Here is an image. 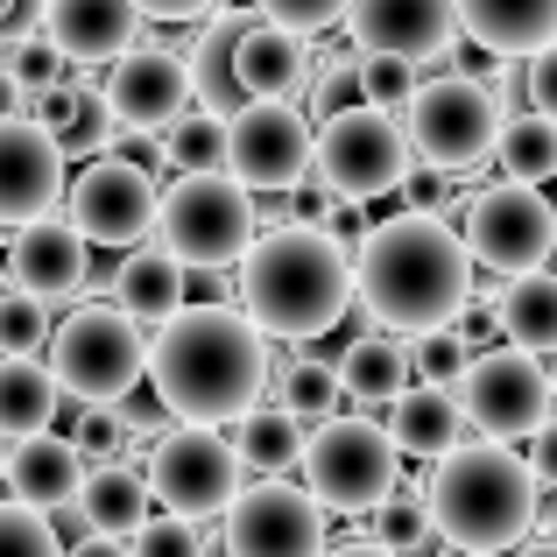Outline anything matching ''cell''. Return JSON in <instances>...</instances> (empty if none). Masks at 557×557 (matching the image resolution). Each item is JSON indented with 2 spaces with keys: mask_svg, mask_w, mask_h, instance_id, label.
<instances>
[{
  "mask_svg": "<svg viewBox=\"0 0 557 557\" xmlns=\"http://www.w3.org/2000/svg\"><path fill=\"white\" fill-rule=\"evenodd\" d=\"M466 297H473V261L451 219L395 212L374 219L368 240L354 247V311L368 318V332L431 339V332H451Z\"/></svg>",
  "mask_w": 557,
  "mask_h": 557,
  "instance_id": "6da1fadb",
  "label": "cell"
},
{
  "mask_svg": "<svg viewBox=\"0 0 557 557\" xmlns=\"http://www.w3.org/2000/svg\"><path fill=\"white\" fill-rule=\"evenodd\" d=\"M149 388L177 423L226 431L269 388V339L233 304H184L149 332Z\"/></svg>",
  "mask_w": 557,
  "mask_h": 557,
  "instance_id": "7a4b0ae2",
  "label": "cell"
},
{
  "mask_svg": "<svg viewBox=\"0 0 557 557\" xmlns=\"http://www.w3.org/2000/svg\"><path fill=\"white\" fill-rule=\"evenodd\" d=\"M233 311L261 332V339H325L346 311H354V255L311 219L289 226H261L255 247L233 269Z\"/></svg>",
  "mask_w": 557,
  "mask_h": 557,
  "instance_id": "3957f363",
  "label": "cell"
},
{
  "mask_svg": "<svg viewBox=\"0 0 557 557\" xmlns=\"http://www.w3.org/2000/svg\"><path fill=\"white\" fill-rule=\"evenodd\" d=\"M423 508H431V530L445 550L502 557L536 536V473L522 451L466 437L423 473Z\"/></svg>",
  "mask_w": 557,
  "mask_h": 557,
  "instance_id": "277c9868",
  "label": "cell"
},
{
  "mask_svg": "<svg viewBox=\"0 0 557 557\" xmlns=\"http://www.w3.org/2000/svg\"><path fill=\"white\" fill-rule=\"evenodd\" d=\"M42 368H50L64 403L107 409L149 381V332L127 311H113V304H71L57 318L50 346H42Z\"/></svg>",
  "mask_w": 557,
  "mask_h": 557,
  "instance_id": "5b68a950",
  "label": "cell"
},
{
  "mask_svg": "<svg viewBox=\"0 0 557 557\" xmlns=\"http://www.w3.org/2000/svg\"><path fill=\"white\" fill-rule=\"evenodd\" d=\"M255 190L233 184L226 170L212 177H177L156 198V247L177 261L184 275H226L255 247Z\"/></svg>",
  "mask_w": 557,
  "mask_h": 557,
  "instance_id": "8992f818",
  "label": "cell"
},
{
  "mask_svg": "<svg viewBox=\"0 0 557 557\" xmlns=\"http://www.w3.org/2000/svg\"><path fill=\"white\" fill-rule=\"evenodd\" d=\"M508 113L494 107V92L473 78V71H445V78H423L417 99L403 107V141L409 163L437 170V177H459V170L487 163L494 135H502Z\"/></svg>",
  "mask_w": 557,
  "mask_h": 557,
  "instance_id": "52a82bcc",
  "label": "cell"
},
{
  "mask_svg": "<svg viewBox=\"0 0 557 557\" xmlns=\"http://www.w3.org/2000/svg\"><path fill=\"white\" fill-rule=\"evenodd\" d=\"M451 233H459L473 275L516 283V275L550 269V255H557V205L544 198V190H530V184H487V190L466 198V212L451 219Z\"/></svg>",
  "mask_w": 557,
  "mask_h": 557,
  "instance_id": "ba28073f",
  "label": "cell"
},
{
  "mask_svg": "<svg viewBox=\"0 0 557 557\" xmlns=\"http://www.w3.org/2000/svg\"><path fill=\"white\" fill-rule=\"evenodd\" d=\"M409 170L417 163H409V141H403V121H395V113L346 107V113H332V121H318L311 190H325V198H346V205L395 198Z\"/></svg>",
  "mask_w": 557,
  "mask_h": 557,
  "instance_id": "9c48e42d",
  "label": "cell"
},
{
  "mask_svg": "<svg viewBox=\"0 0 557 557\" xmlns=\"http://www.w3.org/2000/svg\"><path fill=\"white\" fill-rule=\"evenodd\" d=\"M304 494H311L325 516H368L395 494V480H403V459H395L388 431H381L374 417H332L311 431V445H304Z\"/></svg>",
  "mask_w": 557,
  "mask_h": 557,
  "instance_id": "30bf717a",
  "label": "cell"
},
{
  "mask_svg": "<svg viewBox=\"0 0 557 557\" xmlns=\"http://www.w3.org/2000/svg\"><path fill=\"white\" fill-rule=\"evenodd\" d=\"M451 403L466 417V437H480V445H516V437H536L557 417L550 368L516 354V346H487V354L466 360Z\"/></svg>",
  "mask_w": 557,
  "mask_h": 557,
  "instance_id": "8fae6325",
  "label": "cell"
},
{
  "mask_svg": "<svg viewBox=\"0 0 557 557\" xmlns=\"http://www.w3.org/2000/svg\"><path fill=\"white\" fill-rule=\"evenodd\" d=\"M141 473H149V494L163 502V516H184V522H198V530L212 516H226L247 487V466H240V451H233V437L205 431V423H177V431L141 459Z\"/></svg>",
  "mask_w": 557,
  "mask_h": 557,
  "instance_id": "7c38bea8",
  "label": "cell"
},
{
  "mask_svg": "<svg viewBox=\"0 0 557 557\" xmlns=\"http://www.w3.org/2000/svg\"><path fill=\"white\" fill-rule=\"evenodd\" d=\"M156 198H163L156 170L127 163V156H92V163H78V177L64 190V219L85 247L127 255V247H141L156 233Z\"/></svg>",
  "mask_w": 557,
  "mask_h": 557,
  "instance_id": "4fadbf2b",
  "label": "cell"
},
{
  "mask_svg": "<svg viewBox=\"0 0 557 557\" xmlns=\"http://www.w3.org/2000/svg\"><path fill=\"white\" fill-rule=\"evenodd\" d=\"M311 141L318 127L304 121L297 99H247L240 113H226V177L255 198H283L311 184Z\"/></svg>",
  "mask_w": 557,
  "mask_h": 557,
  "instance_id": "5bb4252c",
  "label": "cell"
},
{
  "mask_svg": "<svg viewBox=\"0 0 557 557\" xmlns=\"http://www.w3.org/2000/svg\"><path fill=\"white\" fill-rule=\"evenodd\" d=\"M226 557H325L332 516L297 487V480H247L240 502L219 516Z\"/></svg>",
  "mask_w": 557,
  "mask_h": 557,
  "instance_id": "9a60e30c",
  "label": "cell"
},
{
  "mask_svg": "<svg viewBox=\"0 0 557 557\" xmlns=\"http://www.w3.org/2000/svg\"><path fill=\"white\" fill-rule=\"evenodd\" d=\"M99 99H107V113H113V127H121V135L156 141L170 121H184V113H190V71H184V50H170V42H156L149 28H141L135 50L107 64V78H99Z\"/></svg>",
  "mask_w": 557,
  "mask_h": 557,
  "instance_id": "2e32d148",
  "label": "cell"
},
{
  "mask_svg": "<svg viewBox=\"0 0 557 557\" xmlns=\"http://www.w3.org/2000/svg\"><path fill=\"white\" fill-rule=\"evenodd\" d=\"M71 190V163L36 121L22 113H0V226H36V219L64 212Z\"/></svg>",
  "mask_w": 557,
  "mask_h": 557,
  "instance_id": "e0dca14e",
  "label": "cell"
},
{
  "mask_svg": "<svg viewBox=\"0 0 557 557\" xmlns=\"http://www.w3.org/2000/svg\"><path fill=\"white\" fill-rule=\"evenodd\" d=\"M0 275L8 289H28L36 304H78L85 283H92V247L71 233V219H36V226H14L8 233V255H0Z\"/></svg>",
  "mask_w": 557,
  "mask_h": 557,
  "instance_id": "ac0fdd59",
  "label": "cell"
},
{
  "mask_svg": "<svg viewBox=\"0 0 557 557\" xmlns=\"http://www.w3.org/2000/svg\"><path fill=\"white\" fill-rule=\"evenodd\" d=\"M346 36L360 57L431 64L437 50L459 42V14H451V0H346Z\"/></svg>",
  "mask_w": 557,
  "mask_h": 557,
  "instance_id": "d6986e66",
  "label": "cell"
},
{
  "mask_svg": "<svg viewBox=\"0 0 557 557\" xmlns=\"http://www.w3.org/2000/svg\"><path fill=\"white\" fill-rule=\"evenodd\" d=\"M141 28L149 22L135 14V0H50V8H42V42H50L64 64H85V71L127 57L141 42Z\"/></svg>",
  "mask_w": 557,
  "mask_h": 557,
  "instance_id": "ffe728a7",
  "label": "cell"
},
{
  "mask_svg": "<svg viewBox=\"0 0 557 557\" xmlns=\"http://www.w3.org/2000/svg\"><path fill=\"white\" fill-rule=\"evenodd\" d=\"M332 374H339V403H354V417H374V423L417 388V374H409V339H395V332H360V339H346L339 360H332Z\"/></svg>",
  "mask_w": 557,
  "mask_h": 557,
  "instance_id": "44dd1931",
  "label": "cell"
},
{
  "mask_svg": "<svg viewBox=\"0 0 557 557\" xmlns=\"http://www.w3.org/2000/svg\"><path fill=\"white\" fill-rule=\"evenodd\" d=\"M0 487H8V502L36 508V516H57V508L78 502L85 459H78V445H71L64 431L22 437V445H8V473H0Z\"/></svg>",
  "mask_w": 557,
  "mask_h": 557,
  "instance_id": "7402d4cb",
  "label": "cell"
},
{
  "mask_svg": "<svg viewBox=\"0 0 557 557\" xmlns=\"http://www.w3.org/2000/svg\"><path fill=\"white\" fill-rule=\"evenodd\" d=\"M261 14L255 8H219L198 22V36H190L184 50V71H190V107L212 113V121H226V113H240V85H233V50H240V36L255 28Z\"/></svg>",
  "mask_w": 557,
  "mask_h": 557,
  "instance_id": "603a6c76",
  "label": "cell"
},
{
  "mask_svg": "<svg viewBox=\"0 0 557 557\" xmlns=\"http://www.w3.org/2000/svg\"><path fill=\"white\" fill-rule=\"evenodd\" d=\"M459 36L487 57H536L557 42V0H451Z\"/></svg>",
  "mask_w": 557,
  "mask_h": 557,
  "instance_id": "cb8c5ba5",
  "label": "cell"
},
{
  "mask_svg": "<svg viewBox=\"0 0 557 557\" xmlns=\"http://www.w3.org/2000/svg\"><path fill=\"white\" fill-rule=\"evenodd\" d=\"M113 311H127L141 332H156V325H170V318L190 304V275L177 269V261L163 255L156 240H141V247H127L121 255V269H113Z\"/></svg>",
  "mask_w": 557,
  "mask_h": 557,
  "instance_id": "d4e9b609",
  "label": "cell"
},
{
  "mask_svg": "<svg viewBox=\"0 0 557 557\" xmlns=\"http://www.w3.org/2000/svg\"><path fill=\"white\" fill-rule=\"evenodd\" d=\"M233 85H240V99H304V85H311V42L255 22L240 36V50H233Z\"/></svg>",
  "mask_w": 557,
  "mask_h": 557,
  "instance_id": "484cf974",
  "label": "cell"
},
{
  "mask_svg": "<svg viewBox=\"0 0 557 557\" xmlns=\"http://www.w3.org/2000/svg\"><path fill=\"white\" fill-rule=\"evenodd\" d=\"M71 508L85 516L92 536H121V544H127V536L156 516V494H149L141 459H113V466H85V487H78Z\"/></svg>",
  "mask_w": 557,
  "mask_h": 557,
  "instance_id": "4316f807",
  "label": "cell"
},
{
  "mask_svg": "<svg viewBox=\"0 0 557 557\" xmlns=\"http://www.w3.org/2000/svg\"><path fill=\"white\" fill-rule=\"evenodd\" d=\"M226 437H233V451H240L247 480H289V473L304 466L311 423L289 417L283 403H255L247 417H233V423H226Z\"/></svg>",
  "mask_w": 557,
  "mask_h": 557,
  "instance_id": "83f0119b",
  "label": "cell"
},
{
  "mask_svg": "<svg viewBox=\"0 0 557 557\" xmlns=\"http://www.w3.org/2000/svg\"><path fill=\"white\" fill-rule=\"evenodd\" d=\"M381 431H388L395 459H423V466H437L445 451L466 445V417H459V403H451V388H409L403 403L388 409Z\"/></svg>",
  "mask_w": 557,
  "mask_h": 557,
  "instance_id": "f1b7e54d",
  "label": "cell"
},
{
  "mask_svg": "<svg viewBox=\"0 0 557 557\" xmlns=\"http://www.w3.org/2000/svg\"><path fill=\"white\" fill-rule=\"evenodd\" d=\"M494 318H502V346H516V354H530V360L550 368L557 360V269H536V275L502 283Z\"/></svg>",
  "mask_w": 557,
  "mask_h": 557,
  "instance_id": "f546056e",
  "label": "cell"
},
{
  "mask_svg": "<svg viewBox=\"0 0 557 557\" xmlns=\"http://www.w3.org/2000/svg\"><path fill=\"white\" fill-rule=\"evenodd\" d=\"M269 403H283L289 417H304L318 431V423L339 417V374H332L325 354H289L283 339L269 346Z\"/></svg>",
  "mask_w": 557,
  "mask_h": 557,
  "instance_id": "4dcf8cb0",
  "label": "cell"
},
{
  "mask_svg": "<svg viewBox=\"0 0 557 557\" xmlns=\"http://www.w3.org/2000/svg\"><path fill=\"white\" fill-rule=\"evenodd\" d=\"M57 381L42 360H0V445H22V437H42L57 423Z\"/></svg>",
  "mask_w": 557,
  "mask_h": 557,
  "instance_id": "1f68e13d",
  "label": "cell"
},
{
  "mask_svg": "<svg viewBox=\"0 0 557 557\" xmlns=\"http://www.w3.org/2000/svg\"><path fill=\"white\" fill-rule=\"evenodd\" d=\"M494 163H502V184H550L557 177V121L544 113H508L502 135H494Z\"/></svg>",
  "mask_w": 557,
  "mask_h": 557,
  "instance_id": "d6a6232c",
  "label": "cell"
},
{
  "mask_svg": "<svg viewBox=\"0 0 557 557\" xmlns=\"http://www.w3.org/2000/svg\"><path fill=\"white\" fill-rule=\"evenodd\" d=\"M368 544H381L388 557H431L437 550L431 508H423V480H395V494L374 508V522H368Z\"/></svg>",
  "mask_w": 557,
  "mask_h": 557,
  "instance_id": "836d02e7",
  "label": "cell"
},
{
  "mask_svg": "<svg viewBox=\"0 0 557 557\" xmlns=\"http://www.w3.org/2000/svg\"><path fill=\"white\" fill-rule=\"evenodd\" d=\"M156 156H163L177 177H212V170H226V121L190 107L184 121H170L163 135H156Z\"/></svg>",
  "mask_w": 557,
  "mask_h": 557,
  "instance_id": "e575fe53",
  "label": "cell"
},
{
  "mask_svg": "<svg viewBox=\"0 0 557 557\" xmlns=\"http://www.w3.org/2000/svg\"><path fill=\"white\" fill-rule=\"evenodd\" d=\"M57 332V311L36 304L28 289H0V360H42Z\"/></svg>",
  "mask_w": 557,
  "mask_h": 557,
  "instance_id": "d590c367",
  "label": "cell"
},
{
  "mask_svg": "<svg viewBox=\"0 0 557 557\" xmlns=\"http://www.w3.org/2000/svg\"><path fill=\"white\" fill-rule=\"evenodd\" d=\"M304 121H332V113H346V107H360V57L354 50H332L325 64H311V85H304Z\"/></svg>",
  "mask_w": 557,
  "mask_h": 557,
  "instance_id": "8d00e7d4",
  "label": "cell"
},
{
  "mask_svg": "<svg viewBox=\"0 0 557 557\" xmlns=\"http://www.w3.org/2000/svg\"><path fill=\"white\" fill-rule=\"evenodd\" d=\"M417 85H423V71L409 64V57H360V107L395 113V121H403V107L417 99Z\"/></svg>",
  "mask_w": 557,
  "mask_h": 557,
  "instance_id": "74e56055",
  "label": "cell"
},
{
  "mask_svg": "<svg viewBox=\"0 0 557 557\" xmlns=\"http://www.w3.org/2000/svg\"><path fill=\"white\" fill-rule=\"evenodd\" d=\"M255 14L269 28H283V36H332V28H346V0H255Z\"/></svg>",
  "mask_w": 557,
  "mask_h": 557,
  "instance_id": "f35d334b",
  "label": "cell"
},
{
  "mask_svg": "<svg viewBox=\"0 0 557 557\" xmlns=\"http://www.w3.org/2000/svg\"><path fill=\"white\" fill-rule=\"evenodd\" d=\"M466 339L459 332H431V339H409V374H417V388H459L466 374Z\"/></svg>",
  "mask_w": 557,
  "mask_h": 557,
  "instance_id": "ab89813d",
  "label": "cell"
},
{
  "mask_svg": "<svg viewBox=\"0 0 557 557\" xmlns=\"http://www.w3.org/2000/svg\"><path fill=\"white\" fill-rule=\"evenodd\" d=\"M0 557H64V544H57L50 516H36L22 502H0Z\"/></svg>",
  "mask_w": 557,
  "mask_h": 557,
  "instance_id": "60d3db41",
  "label": "cell"
},
{
  "mask_svg": "<svg viewBox=\"0 0 557 557\" xmlns=\"http://www.w3.org/2000/svg\"><path fill=\"white\" fill-rule=\"evenodd\" d=\"M205 550H212L205 530L184 522V516H149L135 536H127V557H205Z\"/></svg>",
  "mask_w": 557,
  "mask_h": 557,
  "instance_id": "b9f144b4",
  "label": "cell"
},
{
  "mask_svg": "<svg viewBox=\"0 0 557 557\" xmlns=\"http://www.w3.org/2000/svg\"><path fill=\"white\" fill-rule=\"evenodd\" d=\"M57 149H64V163H92V156H113V113L99 92L78 99V121L57 135Z\"/></svg>",
  "mask_w": 557,
  "mask_h": 557,
  "instance_id": "7bdbcfd3",
  "label": "cell"
},
{
  "mask_svg": "<svg viewBox=\"0 0 557 557\" xmlns=\"http://www.w3.org/2000/svg\"><path fill=\"white\" fill-rule=\"evenodd\" d=\"M71 445H78V459L85 466H113V459H127V431H121V417H113V403L107 409H78V431H64Z\"/></svg>",
  "mask_w": 557,
  "mask_h": 557,
  "instance_id": "ee69618b",
  "label": "cell"
},
{
  "mask_svg": "<svg viewBox=\"0 0 557 557\" xmlns=\"http://www.w3.org/2000/svg\"><path fill=\"white\" fill-rule=\"evenodd\" d=\"M522 107L544 113V121H557V42L536 57H522Z\"/></svg>",
  "mask_w": 557,
  "mask_h": 557,
  "instance_id": "f6af8a7d",
  "label": "cell"
},
{
  "mask_svg": "<svg viewBox=\"0 0 557 557\" xmlns=\"http://www.w3.org/2000/svg\"><path fill=\"white\" fill-rule=\"evenodd\" d=\"M57 71H64V57L50 50L42 36H28L22 50H14V64H8V78L22 85V92H42V85H57Z\"/></svg>",
  "mask_w": 557,
  "mask_h": 557,
  "instance_id": "bcb514c9",
  "label": "cell"
},
{
  "mask_svg": "<svg viewBox=\"0 0 557 557\" xmlns=\"http://www.w3.org/2000/svg\"><path fill=\"white\" fill-rule=\"evenodd\" d=\"M445 198H451V177H437V170H409V177H403V212L445 219Z\"/></svg>",
  "mask_w": 557,
  "mask_h": 557,
  "instance_id": "7dc6e473",
  "label": "cell"
},
{
  "mask_svg": "<svg viewBox=\"0 0 557 557\" xmlns=\"http://www.w3.org/2000/svg\"><path fill=\"white\" fill-rule=\"evenodd\" d=\"M226 0H135L141 22H205V14H219Z\"/></svg>",
  "mask_w": 557,
  "mask_h": 557,
  "instance_id": "c3c4849f",
  "label": "cell"
},
{
  "mask_svg": "<svg viewBox=\"0 0 557 557\" xmlns=\"http://www.w3.org/2000/svg\"><path fill=\"white\" fill-rule=\"evenodd\" d=\"M530 473H536V487H544V494H557V417L530 437Z\"/></svg>",
  "mask_w": 557,
  "mask_h": 557,
  "instance_id": "681fc988",
  "label": "cell"
},
{
  "mask_svg": "<svg viewBox=\"0 0 557 557\" xmlns=\"http://www.w3.org/2000/svg\"><path fill=\"white\" fill-rule=\"evenodd\" d=\"M64 557H127V544L121 536H85V544H71Z\"/></svg>",
  "mask_w": 557,
  "mask_h": 557,
  "instance_id": "f907efd6",
  "label": "cell"
},
{
  "mask_svg": "<svg viewBox=\"0 0 557 557\" xmlns=\"http://www.w3.org/2000/svg\"><path fill=\"white\" fill-rule=\"evenodd\" d=\"M325 557H388V550H381V544H368V536H354V544H332Z\"/></svg>",
  "mask_w": 557,
  "mask_h": 557,
  "instance_id": "816d5d0a",
  "label": "cell"
},
{
  "mask_svg": "<svg viewBox=\"0 0 557 557\" xmlns=\"http://www.w3.org/2000/svg\"><path fill=\"white\" fill-rule=\"evenodd\" d=\"M508 557H557V536H530V544H516Z\"/></svg>",
  "mask_w": 557,
  "mask_h": 557,
  "instance_id": "f5cc1de1",
  "label": "cell"
},
{
  "mask_svg": "<svg viewBox=\"0 0 557 557\" xmlns=\"http://www.w3.org/2000/svg\"><path fill=\"white\" fill-rule=\"evenodd\" d=\"M0 28H14V0H0Z\"/></svg>",
  "mask_w": 557,
  "mask_h": 557,
  "instance_id": "db71d44e",
  "label": "cell"
},
{
  "mask_svg": "<svg viewBox=\"0 0 557 557\" xmlns=\"http://www.w3.org/2000/svg\"><path fill=\"white\" fill-rule=\"evenodd\" d=\"M550 395H557V360H550Z\"/></svg>",
  "mask_w": 557,
  "mask_h": 557,
  "instance_id": "11a10c76",
  "label": "cell"
},
{
  "mask_svg": "<svg viewBox=\"0 0 557 557\" xmlns=\"http://www.w3.org/2000/svg\"><path fill=\"white\" fill-rule=\"evenodd\" d=\"M0 473H8V445H0Z\"/></svg>",
  "mask_w": 557,
  "mask_h": 557,
  "instance_id": "9f6ffc18",
  "label": "cell"
},
{
  "mask_svg": "<svg viewBox=\"0 0 557 557\" xmlns=\"http://www.w3.org/2000/svg\"><path fill=\"white\" fill-rule=\"evenodd\" d=\"M0 289H8V275H0Z\"/></svg>",
  "mask_w": 557,
  "mask_h": 557,
  "instance_id": "6f0895ef",
  "label": "cell"
},
{
  "mask_svg": "<svg viewBox=\"0 0 557 557\" xmlns=\"http://www.w3.org/2000/svg\"><path fill=\"white\" fill-rule=\"evenodd\" d=\"M451 557H459V550H451Z\"/></svg>",
  "mask_w": 557,
  "mask_h": 557,
  "instance_id": "680465c9",
  "label": "cell"
},
{
  "mask_svg": "<svg viewBox=\"0 0 557 557\" xmlns=\"http://www.w3.org/2000/svg\"><path fill=\"white\" fill-rule=\"evenodd\" d=\"M550 536H557V530H550Z\"/></svg>",
  "mask_w": 557,
  "mask_h": 557,
  "instance_id": "91938a15",
  "label": "cell"
}]
</instances>
